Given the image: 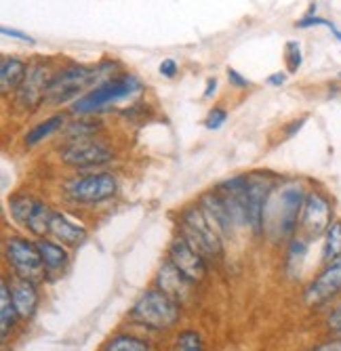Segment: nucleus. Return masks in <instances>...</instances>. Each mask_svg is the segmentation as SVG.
I'll return each mask as SVG.
<instances>
[{"label":"nucleus","mask_w":341,"mask_h":351,"mask_svg":"<svg viewBox=\"0 0 341 351\" xmlns=\"http://www.w3.org/2000/svg\"><path fill=\"white\" fill-rule=\"evenodd\" d=\"M307 189L301 181L291 179L278 183L266 208V228L274 240H289L299 228V219Z\"/></svg>","instance_id":"1"},{"label":"nucleus","mask_w":341,"mask_h":351,"mask_svg":"<svg viewBox=\"0 0 341 351\" xmlns=\"http://www.w3.org/2000/svg\"><path fill=\"white\" fill-rule=\"evenodd\" d=\"M181 317V303L161 289L145 291L131 307V320L148 330L165 332L173 328Z\"/></svg>","instance_id":"2"},{"label":"nucleus","mask_w":341,"mask_h":351,"mask_svg":"<svg viewBox=\"0 0 341 351\" xmlns=\"http://www.w3.org/2000/svg\"><path fill=\"white\" fill-rule=\"evenodd\" d=\"M141 90V80L133 74H120L116 78H110L102 84H97L95 88H91L89 93L80 95V97L72 104V112L78 116H89L102 112L104 108L122 101L131 97L133 93Z\"/></svg>","instance_id":"3"},{"label":"nucleus","mask_w":341,"mask_h":351,"mask_svg":"<svg viewBox=\"0 0 341 351\" xmlns=\"http://www.w3.org/2000/svg\"><path fill=\"white\" fill-rule=\"evenodd\" d=\"M179 234L192 242L207 259L220 261L224 257V244L222 234L213 228V223L207 219L200 204L188 206L179 217Z\"/></svg>","instance_id":"4"},{"label":"nucleus","mask_w":341,"mask_h":351,"mask_svg":"<svg viewBox=\"0 0 341 351\" xmlns=\"http://www.w3.org/2000/svg\"><path fill=\"white\" fill-rule=\"evenodd\" d=\"M278 183H281L278 177H274L270 173H251L244 179L240 198H242V206H244L246 226H249L255 234H261L266 228L268 200Z\"/></svg>","instance_id":"5"},{"label":"nucleus","mask_w":341,"mask_h":351,"mask_svg":"<svg viewBox=\"0 0 341 351\" xmlns=\"http://www.w3.org/2000/svg\"><path fill=\"white\" fill-rule=\"evenodd\" d=\"M5 261L13 269V274L21 280L38 284L47 276L38 244L23 236H9L5 240Z\"/></svg>","instance_id":"6"},{"label":"nucleus","mask_w":341,"mask_h":351,"mask_svg":"<svg viewBox=\"0 0 341 351\" xmlns=\"http://www.w3.org/2000/svg\"><path fill=\"white\" fill-rule=\"evenodd\" d=\"M66 196L76 204H102L116 196L118 191V179L114 173L97 171L72 177L66 183Z\"/></svg>","instance_id":"7"},{"label":"nucleus","mask_w":341,"mask_h":351,"mask_svg":"<svg viewBox=\"0 0 341 351\" xmlns=\"http://www.w3.org/2000/svg\"><path fill=\"white\" fill-rule=\"evenodd\" d=\"M97 78L95 68L78 66V63H70L64 70L55 72L49 90H47V104L59 106L66 101H76L80 97V93L89 88Z\"/></svg>","instance_id":"8"},{"label":"nucleus","mask_w":341,"mask_h":351,"mask_svg":"<svg viewBox=\"0 0 341 351\" xmlns=\"http://www.w3.org/2000/svg\"><path fill=\"white\" fill-rule=\"evenodd\" d=\"M59 156H61V162L72 169L91 171V169H99V167H106L108 162H112L114 152L106 141H102L97 137H91V139L68 141Z\"/></svg>","instance_id":"9"},{"label":"nucleus","mask_w":341,"mask_h":351,"mask_svg":"<svg viewBox=\"0 0 341 351\" xmlns=\"http://www.w3.org/2000/svg\"><path fill=\"white\" fill-rule=\"evenodd\" d=\"M335 221L333 217V202L322 189H307V196L303 202L299 228L307 240L322 238L329 226Z\"/></svg>","instance_id":"10"},{"label":"nucleus","mask_w":341,"mask_h":351,"mask_svg":"<svg viewBox=\"0 0 341 351\" xmlns=\"http://www.w3.org/2000/svg\"><path fill=\"white\" fill-rule=\"evenodd\" d=\"M53 72L49 68V63L45 61H34L30 63L27 68V74L21 82V86L17 88V104L23 108V110H30L34 112L36 108H40L43 101H47V90H49V84L53 80Z\"/></svg>","instance_id":"11"},{"label":"nucleus","mask_w":341,"mask_h":351,"mask_svg":"<svg viewBox=\"0 0 341 351\" xmlns=\"http://www.w3.org/2000/svg\"><path fill=\"white\" fill-rule=\"evenodd\" d=\"M341 293V259L325 263L322 271L307 284L303 299L309 307L331 303Z\"/></svg>","instance_id":"12"},{"label":"nucleus","mask_w":341,"mask_h":351,"mask_svg":"<svg viewBox=\"0 0 341 351\" xmlns=\"http://www.w3.org/2000/svg\"><path fill=\"white\" fill-rule=\"evenodd\" d=\"M169 259L175 263V267L188 276L194 284L200 282L207 276V257L192 244L185 240L181 234L173 238L171 246H169Z\"/></svg>","instance_id":"13"},{"label":"nucleus","mask_w":341,"mask_h":351,"mask_svg":"<svg viewBox=\"0 0 341 351\" xmlns=\"http://www.w3.org/2000/svg\"><path fill=\"white\" fill-rule=\"evenodd\" d=\"M200 208L204 210L207 219L213 223V228L222 234V238H230L236 230V221L224 200V196L217 189L207 191V194L200 198Z\"/></svg>","instance_id":"14"},{"label":"nucleus","mask_w":341,"mask_h":351,"mask_svg":"<svg viewBox=\"0 0 341 351\" xmlns=\"http://www.w3.org/2000/svg\"><path fill=\"white\" fill-rule=\"evenodd\" d=\"M192 286H194V282H192L188 276H185V274H181V271L175 267V263H173L171 259H167V261L161 265L158 274H156V289L165 291L169 297H173V299L179 301V303H183V301H188V299H190V295H192Z\"/></svg>","instance_id":"15"},{"label":"nucleus","mask_w":341,"mask_h":351,"mask_svg":"<svg viewBox=\"0 0 341 351\" xmlns=\"http://www.w3.org/2000/svg\"><path fill=\"white\" fill-rule=\"evenodd\" d=\"M49 236H53V240H57L59 244L70 246V248H78L86 242L89 234L84 230V226L76 223L72 217L64 215V213H53L51 217V230Z\"/></svg>","instance_id":"16"},{"label":"nucleus","mask_w":341,"mask_h":351,"mask_svg":"<svg viewBox=\"0 0 341 351\" xmlns=\"http://www.w3.org/2000/svg\"><path fill=\"white\" fill-rule=\"evenodd\" d=\"M11 295H13V303L15 309L19 313V320H32L34 313L38 311L40 305V293H38V284L30 282V280H21L17 278L11 284Z\"/></svg>","instance_id":"17"},{"label":"nucleus","mask_w":341,"mask_h":351,"mask_svg":"<svg viewBox=\"0 0 341 351\" xmlns=\"http://www.w3.org/2000/svg\"><path fill=\"white\" fill-rule=\"evenodd\" d=\"M30 63L13 57V55H5L0 59V90H3L5 97H9L11 93H17V88L21 86L25 74H27Z\"/></svg>","instance_id":"18"},{"label":"nucleus","mask_w":341,"mask_h":351,"mask_svg":"<svg viewBox=\"0 0 341 351\" xmlns=\"http://www.w3.org/2000/svg\"><path fill=\"white\" fill-rule=\"evenodd\" d=\"M36 244H38V250H40V257H43L47 276L61 274V271L68 267L70 254H68V250H66L64 244H59L57 240H53L49 236L47 238H38Z\"/></svg>","instance_id":"19"},{"label":"nucleus","mask_w":341,"mask_h":351,"mask_svg":"<svg viewBox=\"0 0 341 351\" xmlns=\"http://www.w3.org/2000/svg\"><path fill=\"white\" fill-rule=\"evenodd\" d=\"M17 320H19V313L13 303L11 284L7 278H3V282H0V335H3V341H7L9 335L15 330Z\"/></svg>","instance_id":"20"},{"label":"nucleus","mask_w":341,"mask_h":351,"mask_svg":"<svg viewBox=\"0 0 341 351\" xmlns=\"http://www.w3.org/2000/svg\"><path fill=\"white\" fill-rule=\"evenodd\" d=\"M64 124H66V116H64V114H55V116H51V118H47V120L34 124L32 129H30V131L25 133L23 143H25L27 147L38 145L40 141L49 139L53 133L61 131V126H64Z\"/></svg>","instance_id":"21"},{"label":"nucleus","mask_w":341,"mask_h":351,"mask_svg":"<svg viewBox=\"0 0 341 351\" xmlns=\"http://www.w3.org/2000/svg\"><path fill=\"white\" fill-rule=\"evenodd\" d=\"M322 261L331 263L341 259V219H335L322 236Z\"/></svg>","instance_id":"22"},{"label":"nucleus","mask_w":341,"mask_h":351,"mask_svg":"<svg viewBox=\"0 0 341 351\" xmlns=\"http://www.w3.org/2000/svg\"><path fill=\"white\" fill-rule=\"evenodd\" d=\"M104 351H154V349L148 341L135 335H116L106 343Z\"/></svg>","instance_id":"23"},{"label":"nucleus","mask_w":341,"mask_h":351,"mask_svg":"<svg viewBox=\"0 0 341 351\" xmlns=\"http://www.w3.org/2000/svg\"><path fill=\"white\" fill-rule=\"evenodd\" d=\"M305 252H307V238H301V236L293 238L289 244V250H287V271L291 278L299 276Z\"/></svg>","instance_id":"24"},{"label":"nucleus","mask_w":341,"mask_h":351,"mask_svg":"<svg viewBox=\"0 0 341 351\" xmlns=\"http://www.w3.org/2000/svg\"><path fill=\"white\" fill-rule=\"evenodd\" d=\"M36 200H38V198L27 196V194H15L13 198H9V210H11V217L19 223L21 228H25L27 217H30V213H32V208H34Z\"/></svg>","instance_id":"25"},{"label":"nucleus","mask_w":341,"mask_h":351,"mask_svg":"<svg viewBox=\"0 0 341 351\" xmlns=\"http://www.w3.org/2000/svg\"><path fill=\"white\" fill-rule=\"evenodd\" d=\"M99 131H102V122L84 118L80 122H74V124L66 126L64 133H66L68 141H78V139H91V137H95Z\"/></svg>","instance_id":"26"},{"label":"nucleus","mask_w":341,"mask_h":351,"mask_svg":"<svg viewBox=\"0 0 341 351\" xmlns=\"http://www.w3.org/2000/svg\"><path fill=\"white\" fill-rule=\"evenodd\" d=\"M173 351H204V341L200 332H196L194 328H185L177 335Z\"/></svg>","instance_id":"27"},{"label":"nucleus","mask_w":341,"mask_h":351,"mask_svg":"<svg viewBox=\"0 0 341 351\" xmlns=\"http://www.w3.org/2000/svg\"><path fill=\"white\" fill-rule=\"evenodd\" d=\"M285 61H287V72L289 74H297V70L303 63V53H301V45L297 40H289L285 45Z\"/></svg>","instance_id":"28"},{"label":"nucleus","mask_w":341,"mask_h":351,"mask_svg":"<svg viewBox=\"0 0 341 351\" xmlns=\"http://www.w3.org/2000/svg\"><path fill=\"white\" fill-rule=\"evenodd\" d=\"M228 110L226 108H222V106H215L209 114H207V118H204V126L209 131H217V129H222V126L226 124V120H228Z\"/></svg>","instance_id":"29"},{"label":"nucleus","mask_w":341,"mask_h":351,"mask_svg":"<svg viewBox=\"0 0 341 351\" xmlns=\"http://www.w3.org/2000/svg\"><path fill=\"white\" fill-rule=\"evenodd\" d=\"M327 326H329V330H331L337 339H341V303H339L337 307H333V311L329 313V317H327Z\"/></svg>","instance_id":"30"},{"label":"nucleus","mask_w":341,"mask_h":351,"mask_svg":"<svg viewBox=\"0 0 341 351\" xmlns=\"http://www.w3.org/2000/svg\"><path fill=\"white\" fill-rule=\"evenodd\" d=\"M331 23H333V21H329V19H325V17H318V15H305V17H301V19L295 21V27H299V29L314 27V25H325V27H329Z\"/></svg>","instance_id":"31"},{"label":"nucleus","mask_w":341,"mask_h":351,"mask_svg":"<svg viewBox=\"0 0 341 351\" xmlns=\"http://www.w3.org/2000/svg\"><path fill=\"white\" fill-rule=\"evenodd\" d=\"M228 82L232 84V86H236V88H246V86H251V80H246V76H242L238 70H234V68H228Z\"/></svg>","instance_id":"32"},{"label":"nucleus","mask_w":341,"mask_h":351,"mask_svg":"<svg viewBox=\"0 0 341 351\" xmlns=\"http://www.w3.org/2000/svg\"><path fill=\"white\" fill-rule=\"evenodd\" d=\"M0 32H3V36H11V38H17V40L27 43V45H34V38L30 36V34H25V32H21V29H13V27L3 25V27H0Z\"/></svg>","instance_id":"33"},{"label":"nucleus","mask_w":341,"mask_h":351,"mask_svg":"<svg viewBox=\"0 0 341 351\" xmlns=\"http://www.w3.org/2000/svg\"><path fill=\"white\" fill-rule=\"evenodd\" d=\"M177 70H179V66H177V61H175V59H163L161 68H158V72H161L165 78L177 76Z\"/></svg>","instance_id":"34"},{"label":"nucleus","mask_w":341,"mask_h":351,"mask_svg":"<svg viewBox=\"0 0 341 351\" xmlns=\"http://www.w3.org/2000/svg\"><path fill=\"white\" fill-rule=\"evenodd\" d=\"M307 122V116H301V118H297V120H293V122H289L287 126H285V137L287 139H291L293 135H297L299 131H301V126Z\"/></svg>","instance_id":"35"},{"label":"nucleus","mask_w":341,"mask_h":351,"mask_svg":"<svg viewBox=\"0 0 341 351\" xmlns=\"http://www.w3.org/2000/svg\"><path fill=\"white\" fill-rule=\"evenodd\" d=\"M309 351H341V339H329V341H322L318 343L314 349H309Z\"/></svg>","instance_id":"36"},{"label":"nucleus","mask_w":341,"mask_h":351,"mask_svg":"<svg viewBox=\"0 0 341 351\" xmlns=\"http://www.w3.org/2000/svg\"><path fill=\"white\" fill-rule=\"evenodd\" d=\"M287 72H276V74H272L270 78H268V84L270 86H283L285 82H287Z\"/></svg>","instance_id":"37"},{"label":"nucleus","mask_w":341,"mask_h":351,"mask_svg":"<svg viewBox=\"0 0 341 351\" xmlns=\"http://www.w3.org/2000/svg\"><path fill=\"white\" fill-rule=\"evenodd\" d=\"M215 88H217V78H209L207 80V86H204V97H213L215 95Z\"/></svg>","instance_id":"38"},{"label":"nucleus","mask_w":341,"mask_h":351,"mask_svg":"<svg viewBox=\"0 0 341 351\" xmlns=\"http://www.w3.org/2000/svg\"><path fill=\"white\" fill-rule=\"evenodd\" d=\"M329 29H331V34L341 43V29H337V25H335V23H331V25H329Z\"/></svg>","instance_id":"39"},{"label":"nucleus","mask_w":341,"mask_h":351,"mask_svg":"<svg viewBox=\"0 0 341 351\" xmlns=\"http://www.w3.org/2000/svg\"><path fill=\"white\" fill-rule=\"evenodd\" d=\"M339 78H341V72H339Z\"/></svg>","instance_id":"40"}]
</instances>
